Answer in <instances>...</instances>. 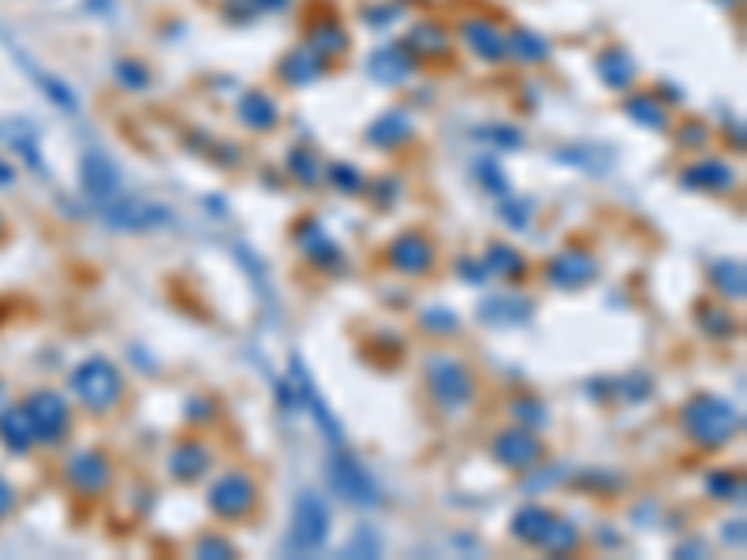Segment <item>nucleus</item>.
<instances>
[{
    "label": "nucleus",
    "instance_id": "obj_44",
    "mask_svg": "<svg viewBox=\"0 0 747 560\" xmlns=\"http://www.w3.org/2000/svg\"><path fill=\"white\" fill-rule=\"evenodd\" d=\"M512 411L520 415V422L527 419L531 426H542V422H546V411H542V404H538V400H516V404H512Z\"/></svg>",
    "mask_w": 747,
    "mask_h": 560
},
{
    "label": "nucleus",
    "instance_id": "obj_1",
    "mask_svg": "<svg viewBox=\"0 0 747 560\" xmlns=\"http://www.w3.org/2000/svg\"><path fill=\"white\" fill-rule=\"evenodd\" d=\"M680 426H684V434L695 445L721 448L740 434V411L729 400H718V396L703 392V396H691L688 404L680 407Z\"/></svg>",
    "mask_w": 747,
    "mask_h": 560
},
{
    "label": "nucleus",
    "instance_id": "obj_13",
    "mask_svg": "<svg viewBox=\"0 0 747 560\" xmlns=\"http://www.w3.org/2000/svg\"><path fill=\"white\" fill-rule=\"evenodd\" d=\"M598 277V262L587 251H561L550 258L546 266V280L561 292H576L583 284H591Z\"/></svg>",
    "mask_w": 747,
    "mask_h": 560
},
{
    "label": "nucleus",
    "instance_id": "obj_23",
    "mask_svg": "<svg viewBox=\"0 0 747 560\" xmlns=\"http://www.w3.org/2000/svg\"><path fill=\"white\" fill-rule=\"evenodd\" d=\"M482 266H486V273H494L501 280H520L527 273V258L516 247H508V243H490Z\"/></svg>",
    "mask_w": 747,
    "mask_h": 560
},
{
    "label": "nucleus",
    "instance_id": "obj_40",
    "mask_svg": "<svg viewBox=\"0 0 747 560\" xmlns=\"http://www.w3.org/2000/svg\"><path fill=\"white\" fill-rule=\"evenodd\" d=\"M501 213L512 221V228H527V224H531V206H520V198H512V195L501 198Z\"/></svg>",
    "mask_w": 747,
    "mask_h": 560
},
{
    "label": "nucleus",
    "instance_id": "obj_18",
    "mask_svg": "<svg viewBox=\"0 0 747 560\" xmlns=\"http://www.w3.org/2000/svg\"><path fill=\"white\" fill-rule=\"evenodd\" d=\"M531 303L523 295H490L479 303V318L486 325H497V329H508V325H523L527 314H531Z\"/></svg>",
    "mask_w": 747,
    "mask_h": 560
},
{
    "label": "nucleus",
    "instance_id": "obj_34",
    "mask_svg": "<svg viewBox=\"0 0 747 560\" xmlns=\"http://www.w3.org/2000/svg\"><path fill=\"white\" fill-rule=\"evenodd\" d=\"M288 172H292L299 183H307V187L322 180V165H318L314 150H307V146H296V150L288 154Z\"/></svg>",
    "mask_w": 747,
    "mask_h": 560
},
{
    "label": "nucleus",
    "instance_id": "obj_38",
    "mask_svg": "<svg viewBox=\"0 0 747 560\" xmlns=\"http://www.w3.org/2000/svg\"><path fill=\"white\" fill-rule=\"evenodd\" d=\"M475 172H479V180L486 183V191H494L497 198L508 195V180L501 176V168H497L494 161H479V165H475Z\"/></svg>",
    "mask_w": 747,
    "mask_h": 560
},
{
    "label": "nucleus",
    "instance_id": "obj_14",
    "mask_svg": "<svg viewBox=\"0 0 747 560\" xmlns=\"http://www.w3.org/2000/svg\"><path fill=\"white\" fill-rule=\"evenodd\" d=\"M415 68H419V60H415V53H411L408 45H385V49H378L367 60V71L385 86L408 83L411 75H415Z\"/></svg>",
    "mask_w": 747,
    "mask_h": 560
},
{
    "label": "nucleus",
    "instance_id": "obj_30",
    "mask_svg": "<svg viewBox=\"0 0 747 560\" xmlns=\"http://www.w3.org/2000/svg\"><path fill=\"white\" fill-rule=\"evenodd\" d=\"M415 56H445L449 53V34L441 27H434V23H419V27L408 34V42H404Z\"/></svg>",
    "mask_w": 747,
    "mask_h": 560
},
{
    "label": "nucleus",
    "instance_id": "obj_49",
    "mask_svg": "<svg viewBox=\"0 0 747 560\" xmlns=\"http://www.w3.org/2000/svg\"><path fill=\"white\" fill-rule=\"evenodd\" d=\"M284 0H247L251 12H269V8H281Z\"/></svg>",
    "mask_w": 747,
    "mask_h": 560
},
{
    "label": "nucleus",
    "instance_id": "obj_2",
    "mask_svg": "<svg viewBox=\"0 0 747 560\" xmlns=\"http://www.w3.org/2000/svg\"><path fill=\"white\" fill-rule=\"evenodd\" d=\"M71 392L79 396V404H86L90 411H113L120 400H124V378L109 359H86L71 370L68 378Z\"/></svg>",
    "mask_w": 747,
    "mask_h": 560
},
{
    "label": "nucleus",
    "instance_id": "obj_10",
    "mask_svg": "<svg viewBox=\"0 0 747 560\" xmlns=\"http://www.w3.org/2000/svg\"><path fill=\"white\" fill-rule=\"evenodd\" d=\"M292 381H296L299 389V404L311 411V419L318 422V430L325 434V441L333 448H340V441H344V430H340L337 415L329 411V404H325V396L318 392V385H314V378L307 374V366H303V359H292Z\"/></svg>",
    "mask_w": 747,
    "mask_h": 560
},
{
    "label": "nucleus",
    "instance_id": "obj_9",
    "mask_svg": "<svg viewBox=\"0 0 747 560\" xmlns=\"http://www.w3.org/2000/svg\"><path fill=\"white\" fill-rule=\"evenodd\" d=\"M64 478H68V486L75 493H83V497H98V493L109 490V482H113V467H109V460H105L101 452L83 448V452L68 456Z\"/></svg>",
    "mask_w": 747,
    "mask_h": 560
},
{
    "label": "nucleus",
    "instance_id": "obj_46",
    "mask_svg": "<svg viewBox=\"0 0 747 560\" xmlns=\"http://www.w3.org/2000/svg\"><path fill=\"white\" fill-rule=\"evenodd\" d=\"M359 553H367V557H374V553H378V538H374L367 527L355 534V542L348 546V557H359Z\"/></svg>",
    "mask_w": 747,
    "mask_h": 560
},
{
    "label": "nucleus",
    "instance_id": "obj_5",
    "mask_svg": "<svg viewBox=\"0 0 747 560\" xmlns=\"http://www.w3.org/2000/svg\"><path fill=\"white\" fill-rule=\"evenodd\" d=\"M329 482H333V490L348 504H359V508L381 504V490L378 482H374V475L355 460L352 452H344V448H337L333 460H329Z\"/></svg>",
    "mask_w": 747,
    "mask_h": 560
},
{
    "label": "nucleus",
    "instance_id": "obj_11",
    "mask_svg": "<svg viewBox=\"0 0 747 560\" xmlns=\"http://www.w3.org/2000/svg\"><path fill=\"white\" fill-rule=\"evenodd\" d=\"M389 266L396 269V273H404V277H423V273H430L437 262V251L434 243L423 236V232H404V236H396L393 243H389Z\"/></svg>",
    "mask_w": 747,
    "mask_h": 560
},
{
    "label": "nucleus",
    "instance_id": "obj_29",
    "mask_svg": "<svg viewBox=\"0 0 747 560\" xmlns=\"http://www.w3.org/2000/svg\"><path fill=\"white\" fill-rule=\"evenodd\" d=\"M576 546H579V531L561 516H553L550 527H546L542 538H538V549H546V553H553V557H564V553H572Z\"/></svg>",
    "mask_w": 747,
    "mask_h": 560
},
{
    "label": "nucleus",
    "instance_id": "obj_28",
    "mask_svg": "<svg viewBox=\"0 0 747 560\" xmlns=\"http://www.w3.org/2000/svg\"><path fill=\"white\" fill-rule=\"evenodd\" d=\"M550 519H553L550 508H542V504H523L520 512H516V519H512V534L523 538V542H531V546H538V538L550 527Z\"/></svg>",
    "mask_w": 747,
    "mask_h": 560
},
{
    "label": "nucleus",
    "instance_id": "obj_47",
    "mask_svg": "<svg viewBox=\"0 0 747 560\" xmlns=\"http://www.w3.org/2000/svg\"><path fill=\"white\" fill-rule=\"evenodd\" d=\"M456 269H460V277H467L471 284H482V277H486V266H479V262H471V258H464V262H460Z\"/></svg>",
    "mask_w": 747,
    "mask_h": 560
},
{
    "label": "nucleus",
    "instance_id": "obj_36",
    "mask_svg": "<svg viewBox=\"0 0 747 560\" xmlns=\"http://www.w3.org/2000/svg\"><path fill=\"white\" fill-rule=\"evenodd\" d=\"M423 329L426 333H437V336H449L460 329V318L445 307H430V310H423Z\"/></svg>",
    "mask_w": 747,
    "mask_h": 560
},
{
    "label": "nucleus",
    "instance_id": "obj_51",
    "mask_svg": "<svg viewBox=\"0 0 747 560\" xmlns=\"http://www.w3.org/2000/svg\"><path fill=\"white\" fill-rule=\"evenodd\" d=\"M0 232H4V221H0Z\"/></svg>",
    "mask_w": 747,
    "mask_h": 560
},
{
    "label": "nucleus",
    "instance_id": "obj_12",
    "mask_svg": "<svg viewBox=\"0 0 747 560\" xmlns=\"http://www.w3.org/2000/svg\"><path fill=\"white\" fill-rule=\"evenodd\" d=\"M101 213H105V221L113 224V228H124V232H146V228H154V224L169 221V210H161L154 202L124 198V195L109 198V202L101 206Z\"/></svg>",
    "mask_w": 747,
    "mask_h": 560
},
{
    "label": "nucleus",
    "instance_id": "obj_33",
    "mask_svg": "<svg viewBox=\"0 0 747 560\" xmlns=\"http://www.w3.org/2000/svg\"><path fill=\"white\" fill-rule=\"evenodd\" d=\"M311 49L318 56H337L348 49V34H344V27H337V23H322V27L311 30Z\"/></svg>",
    "mask_w": 747,
    "mask_h": 560
},
{
    "label": "nucleus",
    "instance_id": "obj_3",
    "mask_svg": "<svg viewBox=\"0 0 747 560\" xmlns=\"http://www.w3.org/2000/svg\"><path fill=\"white\" fill-rule=\"evenodd\" d=\"M426 385H430L434 400L445 407V411H460V407H467L475 400V378H471V370H467L460 359H452V355H434V359L426 363Z\"/></svg>",
    "mask_w": 747,
    "mask_h": 560
},
{
    "label": "nucleus",
    "instance_id": "obj_25",
    "mask_svg": "<svg viewBox=\"0 0 747 560\" xmlns=\"http://www.w3.org/2000/svg\"><path fill=\"white\" fill-rule=\"evenodd\" d=\"M0 437H4V445L12 448V452H27V448L34 445V430H30V419H27V411H23V404L0 411Z\"/></svg>",
    "mask_w": 747,
    "mask_h": 560
},
{
    "label": "nucleus",
    "instance_id": "obj_16",
    "mask_svg": "<svg viewBox=\"0 0 747 560\" xmlns=\"http://www.w3.org/2000/svg\"><path fill=\"white\" fill-rule=\"evenodd\" d=\"M210 448L202 445L198 437H187V441H180V445L172 448L169 456V471L176 482H195V478L206 475V467H210Z\"/></svg>",
    "mask_w": 747,
    "mask_h": 560
},
{
    "label": "nucleus",
    "instance_id": "obj_31",
    "mask_svg": "<svg viewBox=\"0 0 747 560\" xmlns=\"http://www.w3.org/2000/svg\"><path fill=\"white\" fill-rule=\"evenodd\" d=\"M624 109H628V116H632L635 124H643L647 131H662V127L669 124V109H662V101H654L650 94L632 98Z\"/></svg>",
    "mask_w": 747,
    "mask_h": 560
},
{
    "label": "nucleus",
    "instance_id": "obj_41",
    "mask_svg": "<svg viewBox=\"0 0 747 560\" xmlns=\"http://www.w3.org/2000/svg\"><path fill=\"white\" fill-rule=\"evenodd\" d=\"M195 557H232V546H228L221 534H206L195 546Z\"/></svg>",
    "mask_w": 747,
    "mask_h": 560
},
{
    "label": "nucleus",
    "instance_id": "obj_35",
    "mask_svg": "<svg viewBox=\"0 0 747 560\" xmlns=\"http://www.w3.org/2000/svg\"><path fill=\"white\" fill-rule=\"evenodd\" d=\"M706 490L718 501H733L744 493V478H740V471H714V475H706Z\"/></svg>",
    "mask_w": 747,
    "mask_h": 560
},
{
    "label": "nucleus",
    "instance_id": "obj_26",
    "mask_svg": "<svg viewBox=\"0 0 747 560\" xmlns=\"http://www.w3.org/2000/svg\"><path fill=\"white\" fill-rule=\"evenodd\" d=\"M710 280L725 299H744V288H747V273H744V262L740 258H721L710 266Z\"/></svg>",
    "mask_w": 747,
    "mask_h": 560
},
{
    "label": "nucleus",
    "instance_id": "obj_39",
    "mask_svg": "<svg viewBox=\"0 0 747 560\" xmlns=\"http://www.w3.org/2000/svg\"><path fill=\"white\" fill-rule=\"evenodd\" d=\"M329 180L337 183L340 191H348V195H355V191L363 187V176L355 172V165H333L329 168Z\"/></svg>",
    "mask_w": 747,
    "mask_h": 560
},
{
    "label": "nucleus",
    "instance_id": "obj_43",
    "mask_svg": "<svg viewBox=\"0 0 747 560\" xmlns=\"http://www.w3.org/2000/svg\"><path fill=\"white\" fill-rule=\"evenodd\" d=\"M486 135H490V142L505 146V150H520L523 146V135L516 127H486Z\"/></svg>",
    "mask_w": 747,
    "mask_h": 560
},
{
    "label": "nucleus",
    "instance_id": "obj_20",
    "mask_svg": "<svg viewBox=\"0 0 747 560\" xmlns=\"http://www.w3.org/2000/svg\"><path fill=\"white\" fill-rule=\"evenodd\" d=\"M325 71H329V60L325 56H318L311 49V45H303V49H292V53L281 60V75L288 79L292 86H307L314 83V79H322Z\"/></svg>",
    "mask_w": 747,
    "mask_h": 560
},
{
    "label": "nucleus",
    "instance_id": "obj_50",
    "mask_svg": "<svg viewBox=\"0 0 747 560\" xmlns=\"http://www.w3.org/2000/svg\"><path fill=\"white\" fill-rule=\"evenodd\" d=\"M8 183H15V168L8 161H0V187H8Z\"/></svg>",
    "mask_w": 747,
    "mask_h": 560
},
{
    "label": "nucleus",
    "instance_id": "obj_15",
    "mask_svg": "<svg viewBox=\"0 0 747 560\" xmlns=\"http://www.w3.org/2000/svg\"><path fill=\"white\" fill-rule=\"evenodd\" d=\"M79 176H83V191L94 198L98 206H105L109 198L120 195V172H116V165L105 154H86Z\"/></svg>",
    "mask_w": 747,
    "mask_h": 560
},
{
    "label": "nucleus",
    "instance_id": "obj_42",
    "mask_svg": "<svg viewBox=\"0 0 747 560\" xmlns=\"http://www.w3.org/2000/svg\"><path fill=\"white\" fill-rule=\"evenodd\" d=\"M116 75H120V83H124L127 90H142V86L150 83V79H146V68H142V64H131V60H124V64L116 68Z\"/></svg>",
    "mask_w": 747,
    "mask_h": 560
},
{
    "label": "nucleus",
    "instance_id": "obj_6",
    "mask_svg": "<svg viewBox=\"0 0 747 560\" xmlns=\"http://www.w3.org/2000/svg\"><path fill=\"white\" fill-rule=\"evenodd\" d=\"M23 411L30 419V430H34V445H57L60 437L68 434L71 422V407L60 400L57 392H30L23 400Z\"/></svg>",
    "mask_w": 747,
    "mask_h": 560
},
{
    "label": "nucleus",
    "instance_id": "obj_19",
    "mask_svg": "<svg viewBox=\"0 0 747 560\" xmlns=\"http://www.w3.org/2000/svg\"><path fill=\"white\" fill-rule=\"evenodd\" d=\"M367 139H370V146H378V150H396V146H404V142L411 139V116L404 109L381 112L378 120L367 127Z\"/></svg>",
    "mask_w": 747,
    "mask_h": 560
},
{
    "label": "nucleus",
    "instance_id": "obj_17",
    "mask_svg": "<svg viewBox=\"0 0 747 560\" xmlns=\"http://www.w3.org/2000/svg\"><path fill=\"white\" fill-rule=\"evenodd\" d=\"M460 38H464L467 49L475 56H482V60H501V56H508L505 34H501L490 19H467L464 27H460Z\"/></svg>",
    "mask_w": 747,
    "mask_h": 560
},
{
    "label": "nucleus",
    "instance_id": "obj_4",
    "mask_svg": "<svg viewBox=\"0 0 747 560\" xmlns=\"http://www.w3.org/2000/svg\"><path fill=\"white\" fill-rule=\"evenodd\" d=\"M329 538V504L318 493H299L288 531V553H314Z\"/></svg>",
    "mask_w": 747,
    "mask_h": 560
},
{
    "label": "nucleus",
    "instance_id": "obj_27",
    "mask_svg": "<svg viewBox=\"0 0 747 560\" xmlns=\"http://www.w3.org/2000/svg\"><path fill=\"white\" fill-rule=\"evenodd\" d=\"M240 120L251 127V131H269V127H277V105H273L269 94L254 90V94H247V98L240 101Z\"/></svg>",
    "mask_w": 747,
    "mask_h": 560
},
{
    "label": "nucleus",
    "instance_id": "obj_24",
    "mask_svg": "<svg viewBox=\"0 0 747 560\" xmlns=\"http://www.w3.org/2000/svg\"><path fill=\"white\" fill-rule=\"evenodd\" d=\"M598 75H602V83L613 86V90H628V86L635 83V60L624 49H606V53L598 56Z\"/></svg>",
    "mask_w": 747,
    "mask_h": 560
},
{
    "label": "nucleus",
    "instance_id": "obj_22",
    "mask_svg": "<svg viewBox=\"0 0 747 560\" xmlns=\"http://www.w3.org/2000/svg\"><path fill=\"white\" fill-rule=\"evenodd\" d=\"M296 239H299V247H303V254H307L311 262H318V266H325V269L340 266V247L325 236V228L318 221L303 224V228L296 232Z\"/></svg>",
    "mask_w": 747,
    "mask_h": 560
},
{
    "label": "nucleus",
    "instance_id": "obj_7",
    "mask_svg": "<svg viewBox=\"0 0 747 560\" xmlns=\"http://www.w3.org/2000/svg\"><path fill=\"white\" fill-rule=\"evenodd\" d=\"M258 504V486L243 471H225L210 486V512L217 519H243Z\"/></svg>",
    "mask_w": 747,
    "mask_h": 560
},
{
    "label": "nucleus",
    "instance_id": "obj_8",
    "mask_svg": "<svg viewBox=\"0 0 747 560\" xmlns=\"http://www.w3.org/2000/svg\"><path fill=\"white\" fill-rule=\"evenodd\" d=\"M490 456L508 471H535L542 456H546V445H542V437H535V430L516 426V430H505V434L494 437Z\"/></svg>",
    "mask_w": 747,
    "mask_h": 560
},
{
    "label": "nucleus",
    "instance_id": "obj_45",
    "mask_svg": "<svg viewBox=\"0 0 747 560\" xmlns=\"http://www.w3.org/2000/svg\"><path fill=\"white\" fill-rule=\"evenodd\" d=\"M680 146H703L706 142V124H699V120H688V124L677 131Z\"/></svg>",
    "mask_w": 747,
    "mask_h": 560
},
{
    "label": "nucleus",
    "instance_id": "obj_37",
    "mask_svg": "<svg viewBox=\"0 0 747 560\" xmlns=\"http://www.w3.org/2000/svg\"><path fill=\"white\" fill-rule=\"evenodd\" d=\"M699 325H703V333H710V336H733L736 333L733 318H729L725 310H714V307L699 310Z\"/></svg>",
    "mask_w": 747,
    "mask_h": 560
},
{
    "label": "nucleus",
    "instance_id": "obj_21",
    "mask_svg": "<svg viewBox=\"0 0 747 560\" xmlns=\"http://www.w3.org/2000/svg\"><path fill=\"white\" fill-rule=\"evenodd\" d=\"M733 180H736L733 168L725 165V161H695L680 176V183L691 187V191H729Z\"/></svg>",
    "mask_w": 747,
    "mask_h": 560
},
{
    "label": "nucleus",
    "instance_id": "obj_48",
    "mask_svg": "<svg viewBox=\"0 0 747 560\" xmlns=\"http://www.w3.org/2000/svg\"><path fill=\"white\" fill-rule=\"evenodd\" d=\"M12 508H15V493H12V486H8L4 478H0V519L8 516Z\"/></svg>",
    "mask_w": 747,
    "mask_h": 560
},
{
    "label": "nucleus",
    "instance_id": "obj_32",
    "mask_svg": "<svg viewBox=\"0 0 747 560\" xmlns=\"http://www.w3.org/2000/svg\"><path fill=\"white\" fill-rule=\"evenodd\" d=\"M505 49L512 56L527 60V64H542V60L550 56V45L542 42L538 34H531V30H512V34L505 38Z\"/></svg>",
    "mask_w": 747,
    "mask_h": 560
}]
</instances>
